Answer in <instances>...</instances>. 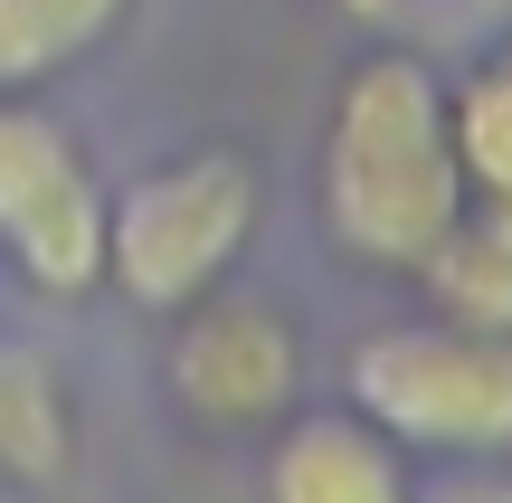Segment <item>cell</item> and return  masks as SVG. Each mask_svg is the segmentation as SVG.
Listing matches in <instances>:
<instances>
[{
	"instance_id": "3",
	"label": "cell",
	"mask_w": 512,
	"mask_h": 503,
	"mask_svg": "<svg viewBox=\"0 0 512 503\" xmlns=\"http://www.w3.org/2000/svg\"><path fill=\"white\" fill-rule=\"evenodd\" d=\"M342 390L399 456H512V333H475L446 314L380 323L351 342Z\"/></svg>"
},
{
	"instance_id": "9",
	"label": "cell",
	"mask_w": 512,
	"mask_h": 503,
	"mask_svg": "<svg viewBox=\"0 0 512 503\" xmlns=\"http://www.w3.org/2000/svg\"><path fill=\"white\" fill-rule=\"evenodd\" d=\"M418 285L437 295L446 323L512 333V200H475V209H465L456 238L418 266Z\"/></svg>"
},
{
	"instance_id": "1",
	"label": "cell",
	"mask_w": 512,
	"mask_h": 503,
	"mask_svg": "<svg viewBox=\"0 0 512 503\" xmlns=\"http://www.w3.org/2000/svg\"><path fill=\"white\" fill-rule=\"evenodd\" d=\"M313 200H323V238L370 276H418L456 238L475 200L456 171V133H446V76L427 57L370 48L361 67H342Z\"/></svg>"
},
{
	"instance_id": "11",
	"label": "cell",
	"mask_w": 512,
	"mask_h": 503,
	"mask_svg": "<svg viewBox=\"0 0 512 503\" xmlns=\"http://www.w3.org/2000/svg\"><path fill=\"white\" fill-rule=\"evenodd\" d=\"M418 503H512V466H503V456L437 466V475H418Z\"/></svg>"
},
{
	"instance_id": "5",
	"label": "cell",
	"mask_w": 512,
	"mask_h": 503,
	"mask_svg": "<svg viewBox=\"0 0 512 503\" xmlns=\"http://www.w3.org/2000/svg\"><path fill=\"white\" fill-rule=\"evenodd\" d=\"M0 257L38 295L105 285V181L38 95H0Z\"/></svg>"
},
{
	"instance_id": "6",
	"label": "cell",
	"mask_w": 512,
	"mask_h": 503,
	"mask_svg": "<svg viewBox=\"0 0 512 503\" xmlns=\"http://www.w3.org/2000/svg\"><path fill=\"white\" fill-rule=\"evenodd\" d=\"M266 503H418V475L361 409H294L266 447Z\"/></svg>"
},
{
	"instance_id": "7",
	"label": "cell",
	"mask_w": 512,
	"mask_h": 503,
	"mask_svg": "<svg viewBox=\"0 0 512 503\" xmlns=\"http://www.w3.org/2000/svg\"><path fill=\"white\" fill-rule=\"evenodd\" d=\"M76 466V399L38 342L0 333V485L38 494Z\"/></svg>"
},
{
	"instance_id": "4",
	"label": "cell",
	"mask_w": 512,
	"mask_h": 503,
	"mask_svg": "<svg viewBox=\"0 0 512 503\" xmlns=\"http://www.w3.org/2000/svg\"><path fill=\"white\" fill-rule=\"evenodd\" d=\"M162 380H171V409L200 418L209 437H266L304 409V333L275 295L209 285L171 314Z\"/></svg>"
},
{
	"instance_id": "10",
	"label": "cell",
	"mask_w": 512,
	"mask_h": 503,
	"mask_svg": "<svg viewBox=\"0 0 512 503\" xmlns=\"http://www.w3.org/2000/svg\"><path fill=\"white\" fill-rule=\"evenodd\" d=\"M446 133L465 200H512V57H484L465 86H446Z\"/></svg>"
},
{
	"instance_id": "8",
	"label": "cell",
	"mask_w": 512,
	"mask_h": 503,
	"mask_svg": "<svg viewBox=\"0 0 512 503\" xmlns=\"http://www.w3.org/2000/svg\"><path fill=\"white\" fill-rule=\"evenodd\" d=\"M133 0H0V95H38L67 67H86Z\"/></svg>"
},
{
	"instance_id": "2",
	"label": "cell",
	"mask_w": 512,
	"mask_h": 503,
	"mask_svg": "<svg viewBox=\"0 0 512 503\" xmlns=\"http://www.w3.org/2000/svg\"><path fill=\"white\" fill-rule=\"evenodd\" d=\"M266 181L238 143H190L171 162L105 190V285L143 314H181L190 295L238 276Z\"/></svg>"
}]
</instances>
